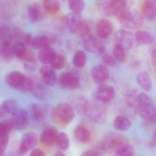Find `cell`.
<instances>
[{"mask_svg":"<svg viewBox=\"0 0 156 156\" xmlns=\"http://www.w3.org/2000/svg\"><path fill=\"white\" fill-rule=\"evenodd\" d=\"M31 92L34 97L37 100H44L47 98V91L44 86L40 85L35 86L34 84V88Z\"/></svg>","mask_w":156,"mask_h":156,"instance_id":"d590c367","label":"cell"},{"mask_svg":"<svg viewBox=\"0 0 156 156\" xmlns=\"http://www.w3.org/2000/svg\"><path fill=\"white\" fill-rule=\"evenodd\" d=\"M56 144L61 150L66 151L67 150L70 145V141L68 135L63 132L59 133Z\"/></svg>","mask_w":156,"mask_h":156,"instance_id":"836d02e7","label":"cell"},{"mask_svg":"<svg viewBox=\"0 0 156 156\" xmlns=\"http://www.w3.org/2000/svg\"><path fill=\"white\" fill-rule=\"evenodd\" d=\"M12 45L8 40H3L0 42V56L6 62H11L14 57Z\"/></svg>","mask_w":156,"mask_h":156,"instance_id":"7402d4cb","label":"cell"},{"mask_svg":"<svg viewBox=\"0 0 156 156\" xmlns=\"http://www.w3.org/2000/svg\"><path fill=\"white\" fill-rule=\"evenodd\" d=\"M154 142L156 143V129L154 133Z\"/></svg>","mask_w":156,"mask_h":156,"instance_id":"11a10c76","label":"cell"},{"mask_svg":"<svg viewBox=\"0 0 156 156\" xmlns=\"http://www.w3.org/2000/svg\"><path fill=\"white\" fill-rule=\"evenodd\" d=\"M91 25L90 22L85 19L82 20L76 32L78 35L83 38L91 34Z\"/></svg>","mask_w":156,"mask_h":156,"instance_id":"4dcf8cb0","label":"cell"},{"mask_svg":"<svg viewBox=\"0 0 156 156\" xmlns=\"http://www.w3.org/2000/svg\"><path fill=\"white\" fill-rule=\"evenodd\" d=\"M125 50L119 45L117 44L115 45L113 49V54L116 60L121 62H123L125 61L126 59Z\"/></svg>","mask_w":156,"mask_h":156,"instance_id":"ab89813d","label":"cell"},{"mask_svg":"<svg viewBox=\"0 0 156 156\" xmlns=\"http://www.w3.org/2000/svg\"><path fill=\"white\" fill-rule=\"evenodd\" d=\"M135 40L138 46L151 45L154 43L155 37L151 33L142 30H138L135 33Z\"/></svg>","mask_w":156,"mask_h":156,"instance_id":"603a6c76","label":"cell"},{"mask_svg":"<svg viewBox=\"0 0 156 156\" xmlns=\"http://www.w3.org/2000/svg\"><path fill=\"white\" fill-rule=\"evenodd\" d=\"M58 133L57 129L55 126L46 127L40 136L41 144L46 147L52 146L56 144Z\"/></svg>","mask_w":156,"mask_h":156,"instance_id":"5bb4252c","label":"cell"},{"mask_svg":"<svg viewBox=\"0 0 156 156\" xmlns=\"http://www.w3.org/2000/svg\"><path fill=\"white\" fill-rule=\"evenodd\" d=\"M56 52L50 47L45 48L39 50L37 55L38 60L44 65L50 64L53 57Z\"/></svg>","mask_w":156,"mask_h":156,"instance_id":"4316f807","label":"cell"},{"mask_svg":"<svg viewBox=\"0 0 156 156\" xmlns=\"http://www.w3.org/2000/svg\"><path fill=\"white\" fill-rule=\"evenodd\" d=\"M119 20L123 27L130 29L140 28L144 24L143 16L136 10L129 9Z\"/></svg>","mask_w":156,"mask_h":156,"instance_id":"5b68a950","label":"cell"},{"mask_svg":"<svg viewBox=\"0 0 156 156\" xmlns=\"http://www.w3.org/2000/svg\"><path fill=\"white\" fill-rule=\"evenodd\" d=\"M75 116L74 108L66 103H61L56 105L51 114L52 122L60 128L66 127Z\"/></svg>","mask_w":156,"mask_h":156,"instance_id":"6da1fadb","label":"cell"},{"mask_svg":"<svg viewBox=\"0 0 156 156\" xmlns=\"http://www.w3.org/2000/svg\"><path fill=\"white\" fill-rule=\"evenodd\" d=\"M83 38V45L85 49L91 53H98L102 46L97 38L91 34Z\"/></svg>","mask_w":156,"mask_h":156,"instance_id":"44dd1931","label":"cell"},{"mask_svg":"<svg viewBox=\"0 0 156 156\" xmlns=\"http://www.w3.org/2000/svg\"><path fill=\"white\" fill-rule=\"evenodd\" d=\"M86 56L83 50H77L76 51L73 58V64L77 68L83 67L86 63Z\"/></svg>","mask_w":156,"mask_h":156,"instance_id":"d6a6232c","label":"cell"},{"mask_svg":"<svg viewBox=\"0 0 156 156\" xmlns=\"http://www.w3.org/2000/svg\"><path fill=\"white\" fill-rule=\"evenodd\" d=\"M113 125L115 128L121 131H126L132 126V122L126 117L119 115L114 120Z\"/></svg>","mask_w":156,"mask_h":156,"instance_id":"f546056e","label":"cell"},{"mask_svg":"<svg viewBox=\"0 0 156 156\" xmlns=\"http://www.w3.org/2000/svg\"><path fill=\"white\" fill-rule=\"evenodd\" d=\"M82 20L80 14L72 12L69 13L65 18L68 28L70 32L73 33H76Z\"/></svg>","mask_w":156,"mask_h":156,"instance_id":"cb8c5ba5","label":"cell"},{"mask_svg":"<svg viewBox=\"0 0 156 156\" xmlns=\"http://www.w3.org/2000/svg\"><path fill=\"white\" fill-rule=\"evenodd\" d=\"M44 12L43 5L37 2H35L28 6L27 9L28 18L32 23H38L44 18Z\"/></svg>","mask_w":156,"mask_h":156,"instance_id":"9a60e30c","label":"cell"},{"mask_svg":"<svg viewBox=\"0 0 156 156\" xmlns=\"http://www.w3.org/2000/svg\"><path fill=\"white\" fill-rule=\"evenodd\" d=\"M10 28L6 25H3L0 27V42L2 41L3 38L7 35L9 33Z\"/></svg>","mask_w":156,"mask_h":156,"instance_id":"7dc6e473","label":"cell"},{"mask_svg":"<svg viewBox=\"0 0 156 156\" xmlns=\"http://www.w3.org/2000/svg\"><path fill=\"white\" fill-rule=\"evenodd\" d=\"M70 101L74 109L80 114L85 115L90 103L86 97L79 94L73 95L70 98Z\"/></svg>","mask_w":156,"mask_h":156,"instance_id":"e0dca14e","label":"cell"},{"mask_svg":"<svg viewBox=\"0 0 156 156\" xmlns=\"http://www.w3.org/2000/svg\"><path fill=\"white\" fill-rule=\"evenodd\" d=\"M5 82L10 88L23 93L32 91L34 84L32 79L18 71L9 73L5 78Z\"/></svg>","mask_w":156,"mask_h":156,"instance_id":"7a4b0ae2","label":"cell"},{"mask_svg":"<svg viewBox=\"0 0 156 156\" xmlns=\"http://www.w3.org/2000/svg\"><path fill=\"white\" fill-rule=\"evenodd\" d=\"M8 156H23L20 152V143L15 142L11 146L8 152Z\"/></svg>","mask_w":156,"mask_h":156,"instance_id":"7bdbcfd3","label":"cell"},{"mask_svg":"<svg viewBox=\"0 0 156 156\" xmlns=\"http://www.w3.org/2000/svg\"><path fill=\"white\" fill-rule=\"evenodd\" d=\"M113 30V26L112 22L107 19H100L97 22L96 26L97 35L102 39L108 38Z\"/></svg>","mask_w":156,"mask_h":156,"instance_id":"2e32d148","label":"cell"},{"mask_svg":"<svg viewBox=\"0 0 156 156\" xmlns=\"http://www.w3.org/2000/svg\"><path fill=\"white\" fill-rule=\"evenodd\" d=\"M115 94V89L112 86L104 84L97 87L94 92V97L98 101L106 103L113 100Z\"/></svg>","mask_w":156,"mask_h":156,"instance_id":"52a82bcc","label":"cell"},{"mask_svg":"<svg viewBox=\"0 0 156 156\" xmlns=\"http://www.w3.org/2000/svg\"><path fill=\"white\" fill-rule=\"evenodd\" d=\"M58 41V37L54 34L36 36L33 38L31 45L35 49H41L50 47Z\"/></svg>","mask_w":156,"mask_h":156,"instance_id":"30bf717a","label":"cell"},{"mask_svg":"<svg viewBox=\"0 0 156 156\" xmlns=\"http://www.w3.org/2000/svg\"><path fill=\"white\" fill-rule=\"evenodd\" d=\"M23 60H24L25 62H29V63L37 62L35 54L32 51H27L26 56Z\"/></svg>","mask_w":156,"mask_h":156,"instance_id":"bcb514c9","label":"cell"},{"mask_svg":"<svg viewBox=\"0 0 156 156\" xmlns=\"http://www.w3.org/2000/svg\"><path fill=\"white\" fill-rule=\"evenodd\" d=\"M29 156H46V154L43 150L37 148L33 149Z\"/></svg>","mask_w":156,"mask_h":156,"instance_id":"f907efd6","label":"cell"},{"mask_svg":"<svg viewBox=\"0 0 156 156\" xmlns=\"http://www.w3.org/2000/svg\"><path fill=\"white\" fill-rule=\"evenodd\" d=\"M57 81L59 87L64 89L74 90L80 87V82L78 76L71 72H63L59 75Z\"/></svg>","mask_w":156,"mask_h":156,"instance_id":"8992f818","label":"cell"},{"mask_svg":"<svg viewBox=\"0 0 156 156\" xmlns=\"http://www.w3.org/2000/svg\"><path fill=\"white\" fill-rule=\"evenodd\" d=\"M102 60L104 63L110 67L115 66L116 64V60L114 56H112L109 53H106V52L102 55Z\"/></svg>","mask_w":156,"mask_h":156,"instance_id":"b9f144b4","label":"cell"},{"mask_svg":"<svg viewBox=\"0 0 156 156\" xmlns=\"http://www.w3.org/2000/svg\"><path fill=\"white\" fill-rule=\"evenodd\" d=\"M0 156H5L4 152L0 151Z\"/></svg>","mask_w":156,"mask_h":156,"instance_id":"9f6ffc18","label":"cell"},{"mask_svg":"<svg viewBox=\"0 0 156 156\" xmlns=\"http://www.w3.org/2000/svg\"><path fill=\"white\" fill-rule=\"evenodd\" d=\"M151 60L156 74V49H154L152 51L151 54Z\"/></svg>","mask_w":156,"mask_h":156,"instance_id":"816d5d0a","label":"cell"},{"mask_svg":"<svg viewBox=\"0 0 156 156\" xmlns=\"http://www.w3.org/2000/svg\"><path fill=\"white\" fill-rule=\"evenodd\" d=\"M30 112L31 117L34 121L41 122L46 118L48 114V109L44 105L34 103L30 105Z\"/></svg>","mask_w":156,"mask_h":156,"instance_id":"d6986e66","label":"cell"},{"mask_svg":"<svg viewBox=\"0 0 156 156\" xmlns=\"http://www.w3.org/2000/svg\"><path fill=\"white\" fill-rule=\"evenodd\" d=\"M136 82L141 89L146 92H149L153 88V82L150 75L146 71L139 73L136 76Z\"/></svg>","mask_w":156,"mask_h":156,"instance_id":"d4e9b609","label":"cell"},{"mask_svg":"<svg viewBox=\"0 0 156 156\" xmlns=\"http://www.w3.org/2000/svg\"><path fill=\"white\" fill-rule=\"evenodd\" d=\"M138 114L147 123L156 124V107L154 105L140 111Z\"/></svg>","mask_w":156,"mask_h":156,"instance_id":"83f0119b","label":"cell"},{"mask_svg":"<svg viewBox=\"0 0 156 156\" xmlns=\"http://www.w3.org/2000/svg\"><path fill=\"white\" fill-rule=\"evenodd\" d=\"M9 142L8 136H0V151L5 152Z\"/></svg>","mask_w":156,"mask_h":156,"instance_id":"f6af8a7d","label":"cell"},{"mask_svg":"<svg viewBox=\"0 0 156 156\" xmlns=\"http://www.w3.org/2000/svg\"><path fill=\"white\" fill-rule=\"evenodd\" d=\"M13 129L12 119H5L0 122V136H8Z\"/></svg>","mask_w":156,"mask_h":156,"instance_id":"f35d334b","label":"cell"},{"mask_svg":"<svg viewBox=\"0 0 156 156\" xmlns=\"http://www.w3.org/2000/svg\"><path fill=\"white\" fill-rule=\"evenodd\" d=\"M42 5L45 12L51 15L58 13L61 8L60 2L57 0H44Z\"/></svg>","mask_w":156,"mask_h":156,"instance_id":"f1b7e54d","label":"cell"},{"mask_svg":"<svg viewBox=\"0 0 156 156\" xmlns=\"http://www.w3.org/2000/svg\"><path fill=\"white\" fill-rule=\"evenodd\" d=\"M12 118L13 129L16 130H23L28 126L29 116L25 110L18 109L12 115Z\"/></svg>","mask_w":156,"mask_h":156,"instance_id":"4fadbf2b","label":"cell"},{"mask_svg":"<svg viewBox=\"0 0 156 156\" xmlns=\"http://www.w3.org/2000/svg\"><path fill=\"white\" fill-rule=\"evenodd\" d=\"M133 146L130 144H126L118 149L115 154V156H134Z\"/></svg>","mask_w":156,"mask_h":156,"instance_id":"8d00e7d4","label":"cell"},{"mask_svg":"<svg viewBox=\"0 0 156 156\" xmlns=\"http://www.w3.org/2000/svg\"><path fill=\"white\" fill-rule=\"evenodd\" d=\"M143 16L149 21L156 20V1L148 0L144 2L141 7Z\"/></svg>","mask_w":156,"mask_h":156,"instance_id":"ffe728a7","label":"cell"},{"mask_svg":"<svg viewBox=\"0 0 156 156\" xmlns=\"http://www.w3.org/2000/svg\"><path fill=\"white\" fill-rule=\"evenodd\" d=\"M24 67L25 69L29 71H33L35 70L37 68V62L35 63H29V62H24Z\"/></svg>","mask_w":156,"mask_h":156,"instance_id":"c3c4849f","label":"cell"},{"mask_svg":"<svg viewBox=\"0 0 156 156\" xmlns=\"http://www.w3.org/2000/svg\"><path fill=\"white\" fill-rule=\"evenodd\" d=\"M101 152L100 148H90L84 151L82 156H103Z\"/></svg>","mask_w":156,"mask_h":156,"instance_id":"ee69618b","label":"cell"},{"mask_svg":"<svg viewBox=\"0 0 156 156\" xmlns=\"http://www.w3.org/2000/svg\"><path fill=\"white\" fill-rule=\"evenodd\" d=\"M50 64L51 67L54 69H62L66 65V59L61 54L56 53Z\"/></svg>","mask_w":156,"mask_h":156,"instance_id":"e575fe53","label":"cell"},{"mask_svg":"<svg viewBox=\"0 0 156 156\" xmlns=\"http://www.w3.org/2000/svg\"><path fill=\"white\" fill-rule=\"evenodd\" d=\"M93 81L99 85L105 84L110 78V72L105 65L98 64L94 66L91 70Z\"/></svg>","mask_w":156,"mask_h":156,"instance_id":"9c48e42d","label":"cell"},{"mask_svg":"<svg viewBox=\"0 0 156 156\" xmlns=\"http://www.w3.org/2000/svg\"><path fill=\"white\" fill-rule=\"evenodd\" d=\"M102 11L107 16L112 15L118 20L129 8L127 2L124 0H113L103 2L101 4Z\"/></svg>","mask_w":156,"mask_h":156,"instance_id":"277c9868","label":"cell"},{"mask_svg":"<svg viewBox=\"0 0 156 156\" xmlns=\"http://www.w3.org/2000/svg\"><path fill=\"white\" fill-rule=\"evenodd\" d=\"M33 36L30 33L25 34L23 37V42L25 45H31L33 38Z\"/></svg>","mask_w":156,"mask_h":156,"instance_id":"681fc988","label":"cell"},{"mask_svg":"<svg viewBox=\"0 0 156 156\" xmlns=\"http://www.w3.org/2000/svg\"><path fill=\"white\" fill-rule=\"evenodd\" d=\"M12 48L15 56L19 59L24 60L27 51L25 44L21 41H16L13 45Z\"/></svg>","mask_w":156,"mask_h":156,"instance_id":"1f68e13d","label":"cell"},{"mask_svg":"<svg viewBox=\"0 0 156 156\" xmlns=\"http://www.w3.org/2000/svg\"><path fill=\"white\" fill-rule=\"evenodd\" d=\"M75 135L78 141L87 144L90 142L91 136L89 130L84 125H79L75 130Z\"/></svg>","mask_w":156,"mask_h":156,"instance_id":"484cf974","label":"cell"},{"mask_svg":"<svg viewBox=\"0 0 156 156\" xmlns=\"http://www.w3.org/2000/svg\"><path fill=\"white\" fill-rule=\"evenodd\" d=\"M38 141L37 135L35 133L27 132L22 136L20 143V150L23 156L33 150L36 146Z\"/></svg>","mask_w":156,"mask_h":156,"instance_id":"8fae6325","label":"cell"},{"mask_svg":"<svg viewBox=\"0 0 156 156\" xmlns=\"http://www.w3.org/2000/svg\"><path fill=\"white\" fill-rule=\"evenodd\" d=\"M54 156H66L63 153L61 152H58L56 153Z\"/></svg>","mask_w":156,"mask_h":156,"instance_id":"db71d44e","label":"cell"},{"mask_svg":"<svg viewBox=\"0 0 156 156\" xmlns=\"http://www.w3.org/2000/svg\"><path fill=\"white\" fill-rule=\"evenodd\" d=\"M40 74L43 82L47 86H54L57 81L56 74L51 67L43 66L40 68Z\"/></svg>","mask_w":156,"mask_h":156,"instance_id":"ac0fdd59","label":"cell"},{"mask_svg":"<svg viewBox=\"0 0 156 156\" xmlns=\"http://www.w3.org/2000/svg\"><path fill=\"white\" fill-rule=\"evenodd\" d=\"M85 115L92 122L97 124L104 123L106 120V113L104 109L98 104L90 103Z\"/></svg>","mask_w":156,"mask_h":156,"instance_id":"ba28073f","label":"cell"},{"mask_svg":"<svg viewBox=\"0 0 156 156\" xmlns=\"http://www.w3.org/2000/svg\"><path fill=\"white\" fill-rule=\"evenodd\" d=\"M8 113L4 108L2 105L0 106V119H2L3 117H4Z\"/></svg>","mask_w":156,"mask_h":156,"instance_id":"f5cc1de1","label":"cell"},{"mask_svg":"<svg viewBox=\"0 0 156 156\" xmlns=\"http://www.w3.org/2000/svg\"><path fill=\"white\" fill-rule=\"evenodd\" d=\"M68 5L72 13L80 14L84 9L85 3L81 0H70L68 2Z\"/></svg>","mask_w":156,"mask_h":156,"instance_id":"74e56055","label":"cell"},{"mask_svg":"<svg viewBox=\"0 0 156 156\" xmlns=\"http://www.w3.org/2000/svg\"><path fill=\"white\" fill-rule=\"evenodd\" d=\"M2 105L5 109L7 113L11 114L12 115L18 110L17 102L12 99L5 100L3 102Z\"/></svg>","mask_w":156,"mask_h":156,"instance_id":"60d3db41","label":"cell"},{"mask_svg":"<svg viewBox=\"0 0 156 156\" xmlns=\"http://www.w3.org/2000/svg\"><path fill=\"white\" fill-rule=\"evenodd\" d=\"M126 143V139L122 135L115 133H109L101 139L99 143V148L103 152H115Z\"/></svg>","mask_w":156,"mask_h":156,"instance_id":"3957f363","label":"cell"},{"mask_svg":"<svg viewBox=\"0 0 156 156\" xmlns=\"http://www.w3.org/2000/svg\"><path fill=\"white\" fill-rule=\"evenodd\" d=\"M116 44L121 46L126 50L132 46L134 36L132 32L126 29H120L116 31L115 35Z\"/></svg>","mask_w":156,"mask_h":156,"instance_id":"7c38bea8","label":"cell"}]
</instances>
